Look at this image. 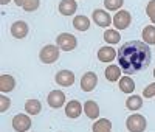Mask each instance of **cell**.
<instances>
[{
  "label": "cell",
  "instance_id": "6da1fadb",
  "mask_svg": "<svg viewBox=\"0 0 155 132\" xmlns=\"http://www.w3.org/2000/svg\"><path fill=\"white\" fill-rule=\"evenodd\" d=\"M118 62L126 73H135L143 70L150 62V48L146 42L129 41L118 50Z\"/></svg>",
  "mask_w": 155,
  "mask_h": 132
},
{
  "label": "cell",
  "instance_id": "7a4b0ae2",
  "mask_svg": "<svg viewBox=\"0 0 155 132\" xmlns=\"http://www.w3.org/2000/svg\"><path fill=\"white\" fill-rule=\"evenodd\" d=\"M59 55H61V48L58 45H45L39 53V58L44 64H53L59 59Z\"/></svg>",
  "mask_w": 155,
  "mask_h": 132
},
{
  "label": "cell",
  "instance_id": "3957f363",
  "mask_svg": "<svg viewBox=\"0 0 155 132\" xmlns=\"http://www.w3.org/2000/svg\"><path fill=\"white\" fill-rule=\"evenodd\" d=\"M147 123H146V118L140 113H134L127 118L126 121V127L129 132H144Z\"/></svg>",
  "mask_w": 155,
  "mask_h": 132
},
{
  "label": "cell",
  "instance_id": "277c9868",
  "mask_svg": "<svg viewBox=\"0 0 155 132\" xmlns=\"http://www.w3.org/2000/svg\"><path fill=\"white\" fill-rule=\"evenodd\" d=\"M56 45L62 51H71L78 45V39L73 34H70V33H61L58 36V39H56Z\"/></svg>",
  "mask_w": 155,
  "mask_h": 132
},
{
  "label": "cell",
  "instance_id": "5b68a950",
  "mask_svg": "<svg viewBox=\"0 0 155 132\" xmlns=\"http://www.w3.org/2000/svg\"><path fill=\"white\" fill-rule=\"evenodd\" d=\"M132 22V16L130 12L126 11V9H120L116 14L113 16V25L116 30H126Z\"/></svg>",
  "mask_w": 155,
  "mask_h": 132
},
{
  "label": "cell",
  "instance_id": "8992f818",
  "mask_svg": "<svg viewBox=\"0 0 155 132\" xmlns=\"http://www.w3.org/2000/svg\"><path fill=\"white\" fill-rule=\"evenodd\" d=\"M12 127L17 132H27L31 127V118L25 113H17L12 118Z\"/></svg>",
  "mask_w": 155,
  "mask_h": 132
},
{
  "label": "cell",
  "instance_id": "52a82bcc",
  "mask_svg": "<svg viewBox=\"0 0 155 132\" xmlns=\"http://www.w3.org/2000/svg\"><path fill=\"white\" fill-rule=\"evenodd\" d=\"M96 84H98V76L93 72H87L81 78V89L84 92H92L96 87Z\"/></svg>",
  "mask_w": 155,
  "mask_h": 132
},
{
  "label": "cell",
  "instance_id": "ba28073f",
  "mask_svg": "<svg viewBox=\"0 0 155 132\" xmlns=\"http://www.w3.org/2000/svg\"><path fill=\"white\" fill-rule=\"evenodd\" d=\"M47 101L50 104V107L59 109V107H62V104L65 103V93H64L62 90H53V92H50V95L47 96Z\"/></svg>",
  "mask_w": 155,
  "mask_h": 132
},
{
  "label": "cell",
  "instance_id": "9c48e42d",
  "mask_svg": "<svg viewBox=\"0 0 155 132\" xmlns=\"http://www.w3.org/2000/svg\"><path fill=\"white\" fill-rule=\"evenodd\" d=\"M28 23L27 22H23V20H17L11 25V34L12 37H16V39H23L25 36L28 34Z\"/></svg>",
  "mask_w": 155,
  "mask_h": 132
},
{
  "label": "cell",
  "instance_id": "30bf717a",
  "mask_svg": "<svg viewBox=\"0 0 155 132\" xmlns=\"http://www.w3.org/2000/svg\"><path fill=\"white\" fill-rule=\"evenodd\" d=\"M93 22L98 25V26H102V28H106L112 23V17L109 16V12L104 11V9H95L93 11Z\"/></svg>",
  "mask_w": 155,
  "mask_h": 132
},
{
  "label": "cell",
  "instance_id": "8fae6325",
  "mask_svg": "<svg viewBox=\"0 0 155 132\" xmlns=\"http://www.w3.org/2000/svg\"><path fill=\"white\" fill-rule=\"evenodd\" d=\"M56 83L62 87H70L74 83V73L70 70H61L56 75Z\"/></svg>",
  "mask_w": 155,
  "mask_h": 132
},
{
  "label": "cell",
  "instance_id": "7c38bea8",
  "mask_svg": "<svg viewBox=\"0 0 155 132\" xmlns=\"http://www.w3.org/2000/svg\"><path fill=\"white\" fill-rule=\"evenodd\" d=\"M116 56H118V51H116L115 48H112V47H102V48L98 50V59H99L101 62L109 64V62H112Z\"/></svg>",
  "mask_w": 155,
  "mask_h": 132
},
{
  "label": "cell",
  "instance_id": "4fadbf2b",
  "mask_svg": "<svg viewBox=\"0 0 155 132\" xmlns=\"http://www.w3.org/2000/svg\"><path fill=\"white\" fill-rule=\"evenodd\" d=\"M78 9L76 0H61L59 3V12L62 16H73Z\"/></svg>",
  "mask_w": 155,
  "mask_h": 132
},
{
  "label": "cell",
  "instance_id": "5bb4252c",
  "mask_svg": "<svg viewBox=\"0 0 155 132\" xmlns=\"http://www.w3.org/2000/svg\"><path fill=\"white\" fill-rule=\"evenodd\" d=\"M82 113V106L79 101H76V100H71L67 106H65V115L68 118H78Z\"/></svg>",
  "mask_w": 155,
  "mask_h": 132
},
{
  "label": "cell",
  "instance_id": "9a60e30c",
  "mask_svg": "<svg viewBox=\"0 0 155 132\" xmlns=\"http://www.w3.org/2000/svg\"><path fill=\"white\" fill-rule=\"evenodd\" d=\"M104 75H106V79L110 81V83L120 81V79H121V67H120V65H113L112 64V65H109V67L106 69Z\"/></svg>",
  "mask_w": 155,
  "mask_h": 132
},
{
  "label": "cell",
  "instance_id": "2e32d148",
  "mask_svg": "<svg viewBox=\"0 0 155 132\" xmlns=\"http://www.w3.org/2000/svg\"><path fill=\"white\" fill-rule=\"evenodd\" d=\"M84 112L88 118H92V120H96V118L99 117V106L93 101V100H88L85 101L84 104Z\"/></svg>",
  "mask_w": 155,
  "mask_h": 132
},
{
  "label": "cell",
  "instance_id": "e0dca14e",
  "mask_svg": "<svg viewBox=\"0 0 155 132\" xmlns=\"http://www.w3.org/2000/svg\"><path fill=\"white\" fill-rule=\"evenodd\" d=\"M14 87H16V79L11 75H2L0 76V92L6 93V92H11Z\"/></svg>",
  "mask_w": 155,
  "mask_h": 132
},
{
  "label": "cell",
  "instance_id": "ac0fdd59",
  "mask_svg": "<svg viewBox=\"0 0 155 132\" xmlns=\"http://www.w3.org/2000/svg\"><path fill=\"white\" fill-rule=\"evenodd\" d=\"M73 26L78 31H87L90 28V19L87 16H76L73 19Z\"/></svg>",
  "mask_w": 155,
  "mask_h": 132
},
{
  "label": "cell",
  "instance_id": "d6986e66",
  "mask_svg": "<svg viewBox=\"0 0 155 132\" xmlns=\"http://www.w3.org/2000/svg\"><path fill=\"white\" fill-rule=\"evenodd\" d=\"M141 36H143V41L147 45H153L155 44V25L144 26V30H143V33H141Z\"/></svg>",
  "mask_w": 155,
  "mask_h": 132
},
{
  "label": "cell",
  "instance_id": "ffe728a7",
  "mask_svg": "<svg viewBox=\"0 0 155 132\" xmlns=\"http://www.w3.org/2000/svg\"><path fill=\"white\" fill-rule=\"evenodd\" d=\"M25 110H27V113H30V115H37L42 110V104H41L39 100H28L27 103H25Z\"/></svg>",
  "mask_w": 155,
  "mask_h": 132
},
{
  "label": "cell",
  "instance_id": "44dd1931",
  "mask_svg": "<svg viewBox=\"0 0 155 132\" xmlns=\"http://www.w3.org/2000/svg\"><path fill=\"white\" fill-rule=\"evenodd\" d=\"M120 90L124 92V93H132V92L135 90V83L132 78L129 76H124L120 79Z\"/></svg>",
  "mask_w": 155,
  "mask_h": 132
},
{
  "label": "cell",
  "instance_id": "7402d4cb",
  "mask_svg": "<svg viewBox=\"0 0 155 132\" xmlns=\"http://www.w3.org/2000/svg\"><path fill=\"white\" fill-rule=\"evenodd\" d=\"M93 132H112V123L107 118H99L93 124Z\"/></svg>",
  "mask_w": 155,
  "mask_h": 132
},
{
  "label": "cell",
  "instance_id": "603a6c76",
  "mask_svg": "<svg viewBox=\"0 0 155 132\" xmlns=\"http://www.w3.org/2000/svg\"><path fill=\"white\" fill-rule=\"evenodd\" d=\"M126 107L129 110H138V109L143 107V100H141V96H138V95L129 96L127 101H126Z\"/></svg>",
  "mask_w": 155,
  "mask_h": 132
},
{
  "label": "cell",
  "instance_id": "cb8c5ba5",
  "mask_svg": "<svg viewBox=\"0 0 155 132\" xmlns=\"http://www.w3.org/2000/svg\"><path fill=\"white\" fill-rule=\"evenodd\" d=\"M104 41L109 45H115L121 41V34L118 33V30H106L104 31Z\"/></svg>",
  "mask_w": 155,
  "mask_h": 132
},
{
  "label": "cell",
  "instance_id": "d4e9b609",
  "mask_svg": "<svg viewBox=\"0 0 155 132\" xmlns=\"http://www.w3.org/2000/svg\"><path fill=\"white\" fill-rule=\"evenodd\" d=\"M123 3H124V0H104V6L109 11H120Z\"/></svg>",
  "mask_w": 155,
  "mask_h": 132
},
{
  "label": "cell",
  "instance_id": "484cf974",
  "mask_svg": "<svg viewBox=\"0 0 155 132\" xmlns=\"http://www.w3.org/2000/svg\"><path fill=\"white\" fill-rule=\"evenodd\" d=\"M39 3H41V0H27L22 8H23L25 11L31 12V11H36V9L39 8Z\"/></svg>",
  "mask_w": 155,
  "mask_h": 132
},
{
  "label": "cell",
  "instance_id": "4316f807",
  "mask_svg": "<svg viewBox=\"0 0 155 132\" xmlns=\"http://www.w3.org/2000/svg\"><path fill=\"white\" fill-rule=\"evenodd\" d=\"M9 104H11V100L8 96H5V95L0 96V112H2V113L6 112L8 107H9Z\"/></svg>",
  "mask_w": 155,
  "mask_h": 132
},
{
  "label": "cell",
  "instance_id": "83f0119b",
  "mask_svg": "<svg viewBox=\"0 0 155 132\" xmlns=\"http://www.w3.org/2000/svg\"><path fill=\"white\" fill-rule=\"evenodd\" d=\"M143 96H144V98H152V96H155V83H152V84H149L147 87H144Z\"/></svg>",
  "mask_w": 155,
  "mask_h": 132
},
{
  "label": "cell",
  "instance_id": "f1b7e54d",
  "mask_svg": "<svg viewBox=\"0 0 155 132\" xmlns=\"http://www.w3.org/2000/svg\"><path fill=\"white\" fill-rule=\"evenodd\" d=\"M146 12H147V16L152 19H155V0H149V3L146 6Z\"/></svg>",
  "mask_w": 155,
  "mask_h": 132
},
{
  "label": "cell",
  "instance_id": "f546056e",
  "mask_svg": "<svg viewBox=\"0 0 155 132\" xmlns=\"http://www.w3.org/2000/svg\"><path fill=\"white\" fill-rule=\"evenodd\" d=\"M25 2H27V0H14V3H16L17 6H23Z\"/></svg>",
  "mask_w": 155,
  "mask_h": 132
},
{
  "label": "cell",
  "instance_id": "4dcf8cb0",
  "mask_svg": "<svg viewBox=\"0 0 155 132\" xmlns=\"http://www.w3.org/2000/svg\"><path fill=\"white\" fill-rule=\"evenodd\" d=\"M0 2H2V5H8V3H9V0H0Z\"/></svg>",
  "mask_w": 155,
  "mask_h": 132
},
{
  "label": "cell",
  "instance_id": "1f68e13d",
  "mask_svg": "<svg viewBox=\"0 0 155 132\" xmlns=\"http://www.w3.org/2000/svg\"><path fill=\"white\" fill-rule=\"evenodd\" d=\"M153 78H155V69H153Z\"/></svg>",
  "mask_w": 155,
  "mask_h": 132
},
{
  "label": "cell",
  "instance_id": "d6a6232c",
  "mask_svg": "<svg viewBox=\"0 0 155 132\" xmlns=\"http://www.w3.org/2000/svg\"><path fill=\"white\" fill-rule=\"evenodd\" d=\"M152 22H153V23H155V19H152Z\"/></svg>",
  "mask_w": 155,
  "mask_h": 132
}]
</instances>
